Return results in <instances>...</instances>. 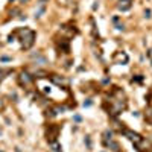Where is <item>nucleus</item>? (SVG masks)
<instances>
[{"label": "nucleus", "instance_id": "obj_1", "mask_svg": "<svg viewBox=\"0 0 152 152\" xmlns=\"http://www.w3.org/2000/svg\"><path fill=\"white\" fill-rule=\"evenodd\" d=\"M104 108L108 111L111 117H117L120 113H123L128 108V97H126L125 91L119 87H113V90L110 91L108 99L105 100Z\"/></svg>", "mask_w": 152, "mask_h": 152}, {"label": "nucleus", "instance_id": "obj_2", "mask_svg": "<svg viewBox=\"0 0 152 152\" xmlns=\"http://www.w3.org/2000/svg\"><path fill=\"white\" fill-rule=\"evenodd\" d=\"M14 37H18L21 49H24V50L31 49L35 43V32L32 29H28V28H20V29L14 31L11 34V38H14Z\"/></svg>", "mask_w": 152, "mask_h": 152}, {"label": "nucleus", "instance_id": "obj_3", "mask_svg": "<svg viewBox=\"0 0 152 152\" xmlns=\"http://www.w3.org/2000/svg\"><path fill=\"white\" fill-rule=\"evenodd\" d=\"M59 134V126L58 125H49V129H47V140L50 143H55L56 142V137Z\"/></svg>", "mask_w": 152, "mask_h": 152}, {"label": "nucleus", "instance_id": "obj_4", "mask_svg": "<svg viewBox=\"0 0 152 152\" xmlns=\"http://www.w3.org/2000/svg\"><path fill=\"white\" fill-rule=\"evenodd\" d=\"M32 82H34V78L29 75V73H26V72H23L20 76H18V84L21 85V87H29V85H32Z\"/></svg>", "mask_w": 152, "mask_h": 152}, {"label": "nucleus", "instance_id": "obj_5", "mask_svg": "<svg viewBox=\"0 0 152 152\" xmlns=\"http://www.w3.org/2000/svg\"><path fill=\"white\" fill-rule=\"evenodd\" d=\"M131 3H132V0H119L117 8L122 9V11H128L131 8Z\"/></svg>", "mask_w": 152, "mask_h": 152}, {"label": "nucleus", "instance_id": "obj_6", "mask_svg": "<svg viewBox=\"0 0 152 152\" xmlns=\"http://www.w3.org/2000/svg\"><path fill=\"white\" fill-rule=\"evenodd\" d=\"M113 61L114 62H126V61H128V56H126L125 53H122V52H116V53H114V56H113Z\"/></svg>", "mask_w": 152, "mask_h": 152}, {"label": "nucleus", "instance_id": "obj_7", "mask_svg": "<svg viewBox=\"0 0 152 152\" xmlns=\"http://www.w3.org/2000/svg\"><path fill=\"white\" fill-rule=\"evenodd\" d=\"M145 119H146L149 123H152V105H149V108L145 111Z\"/></svg>", "mask_w": 152, "mask_h": 152}, {"label": "nucleus", "instance_id": "obj_8", "mask_svg": "<svg viewBox=\"0 0 152 152\" xmlns=\"http://www.w3.org/2000/svg\"><path fill=\"white\" fill-rule=\"evenodd\" d=\"M8 73H11V70H0V82L5 79V76H6Z\"/></svg>", "mask_w": 152, "mask_h": 152}, {"label": "nucleus", "instance_id": "obj_9", "mask_svg": "<svg viewBox=\"0 0 152 152\" xmlns=\"http://www.w3.org/2000/svg\"><path fill=\"white\" fill-rule=\"evenodd\" d=\"M148 102H149V105H152V91L148 94Z\"/></svg>", "mask_w": 152, "mask_h": 152}]
</instances>
